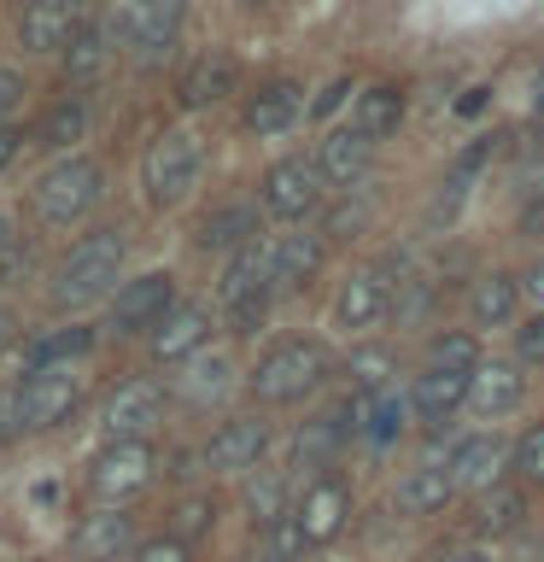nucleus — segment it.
I'll return each instance as SVG.
<instances>
[{"label": "nucleus", "mask_w": 544, "mask_h": 562, "mask_svg": "<svg viewBox=\"0 0 544 562\" xmlns=\"http://www.w3.org/2000/svg\"><path fill=\"white\" fill-rule=\"evenodd\" d=\"M515 358L521 363H544V311L526 316V323L515 328Z\"/></svg>", "instance_id": "58836bf2"}, {"label": "nucleus", "mask_w": 544, "mask_h": 562, "mask_svg": "<svg viewBox=\"0 0 544 562\" xmlns=\"http://www.w3.org/2000/svg\"><path fill=\"white\" fill-rule=\"evenodd\" d=\"M345 516H351V492H345V481H333V474L305 486V498H298V509H293L298 533H305L310 544H328L345 527Z\"/></svg>", "instance_id": "4468645a"}, {"label": "nucleus", "mask_w": 544, "mask_h": 562, "mask_svg": "<svg viewBox=\"0 0 544 562\" xmlns=\"http://www.w3.org/2000/svg\"><path fill=\"white\" fill-rule=\"evenodd\" d=\"M7 346H12V316L0 311V351H7Z\"/></svg>", "instance_id": "8fccbe9b"}, {"label": "nucleus", "mask_w": 544, "mask_h": 562, "mask_svg": "<svg viewBox=\"0 0 544 562\" xmlns=\"http://www.w3.org/2000/svg\"><path fill=\"white\" fill-rule=\"evenodd\" d=\"M305 533H298V521L293 516H281V521H270L263 527V539H258V562H298L305 557Z\"/></svg>", "instance_id": "c9c22d12"}, {"label": "nucleus", "mask_w": 544, "mask_h": 562, "mask_svg": "<svg viewBox=\"0 0 544 562\" xmlns=\"http://www.w3.org/2000/svg\"><path fill=\"white\" fill-rule=\"evenodd\" d=\"M316 200H322V170L310 165V158H281V165H270V176H263V211L270 217H305V211H316Z\"/></svg>", "instance_id": "6e6552de"}, {"label": "nucleus", "mask_w": 544, "mask_h": 562, "mask_svg": "<svg viewBox=\"0 0 544 562\" xmlns=\"http://www.w3.org/2000/svg\"><path fill=\"white\" fill-rule=\"evenodd\" d=\"M509 463V446H503V439L498 434H468L463 439V446H456L451 451V481L456 486H474V492H491V486H498V469Z\"/></svg>", "instance_id": "2eb2a0df"}, {"label": "nucleus", "mask_w": 544, "mask_h": 562, "mask_svg": "<svg viewBox=\"0 0 544 562\" xmlns=\"http://www.w3.org/2000/svg\"><path fill=\"white\" fill-rule=\"evenodd\" d=\"M147 481H152V446L147 439H112V446L88 463V492L112 509H123Z\"/></svg>", "instance_id": "20e7f679"}, {"label": "nucleus", "mask_w": 544, "mask_h": 562, "mask_svg": "<svg viewBox=\"0 0 544 562\" xmlns=\"http://www.w3.org/2000/svg\"><path fill=\"white\" fill-rule=\"evenodd\" d=\"M18 100H24V77H18V70H0V117H7Z\"/></svg>", "instance_id": "37998d69"}, {"label": "nucleus", "mask_w": 544, "mask_h": 562, "mask_svg": "<svg viewBox=\"0 0 544 562\" xmlns=\"http://www.w3.org/2000/svg\"><path fill=\"white\" fill-rule=\"evenodd\" d=\"M386 311V281L375 270H358L340 288V299H333V316H340V328H369L375 316Z\"/></svg>", "instance_id": "393cba45"}, {"label": "nucleus", "mask_w": 544, "mask_h": 562, "mask_svg": "<svg viewBox=\"0 0 544 562\" xmlns=\"http://www.w3.org/2000/svg\"><path fill=\"white\" fill-rule=\"evenodd\" d=\"M263 311H270V299H240V305H228V323H235V334H252Z\"/></svg>", "instance_id": "a19ab883"}, {"label": "nucleus", "mask_w": 544, "mask_h": 562, "mask_svg": "<svg viewBox=\"0 0 544 562\" xmlns=\"http://www.w3.org/2000/svg\"><path fill=\"white\" fill-rule=\"evenodd\" d=\"M135 562H193V557H188L182 539H152V544H140Z\"/></svg>", "instance_id": "79ce46f5"}, {"label": "nucleus", "mask_w": 544, "mask_h": 562, "mask_svg": "<svg viewBox=\"0 0 544 562\" xmlns=\"http://www.w3.org/2000/svg\"><path fill=\"white\" fill-rule=\"evenodd\" d=\"M456 404H468V375H451V369H428V375H416L410 411L421 422H445Z\"/></svg>", "instance_id": "b1692460"}, {"label": "nucleus", "mask_w": 544, "mask_h": 562, "mask_svg": "<svg viewBox=\"0 0 544 562\" xmlns=\"http://www.w3.org/2000/svg\"><path fill=\"white\" fill-rule=\"evenodd\" d=\"M82 130H88V112L77 100H65L35 123V140H42V147H70V140H82Z\"/></svg>", "instance_id": "72a5a7b5"}, {"label": "nucleus", "mask_w": 544, "mask_h": 562, "mask_svg": "<svg viewBox=\"0 0 544 562\" xmlns=\"http://www.w3.org/2000/svg\"><path fill=\"white\" fill-rule=\"evenodd\" d=\"M521 288H526V293H533V299H539V305H544V258H539V263H533V270H526V276H521Z\"/></svg>", "instance_id": "49530a36"}, {"label": "nucleus", "mask_w": 544, "mask_h": 562, "mask_svg": "<svg viewBox=\"0 0 544 562\" xmlns=\"http://www.w3.org/2000/svg\"><path fill=\"white\" fill-rule=\"evenodd\" d=\"M252 235H258V211L252 205H217L211 217L193 228V240L205 246V252H240V246H252Z\"/></svg>", "instance_id": "aec40b11"}, {"label": "nucleus", "mask_w": 544, "mask_h": 562, "mask_svg": "<svg viewBox=\"0 0 544 562\" xmlns=\"http://www.w3.org/2000/svg\"><path fill=\"white\" fill-rule=\"evenodd\" d=\"M263 446H270V428H263L258 416H235V422H223L217 434H211V446L200 451V463L205 469H217V474H240V469H252Z\"/></svg>", "instance_id": "f8f14e48"}, {"label": "nucleus", "mask_w": 544, "mask_h": 562, "mask_svg": "<svg viewBox=\"0 0 544 562\" xmlns=\"http://www.w3.org/2000/svg\"><path fill=\"white\" fill-rule=\"evenodd\" d=\"M521 223H526V228H544V200H539V205H526V217H521Z\"/></svg>", "instance_id": "09e8293b"}, {"label": "nucleus", "mask_w": 544, "mask_h": 562, "mask_svg": "<svg viewBox=\"0 0 544 562\" xmlns=\"http://www.w3.org/2000/svg\"><path fill=\"white\" fill-rule=\"evenodd\" d=\"M428 369L474 375V369H480V346H474V334H439V340L428 346Z\"/></svg>", "instance_id": "473e14b6"}, {"label": "nucleus", "mask_w": 544, "mask_h": 562, "mask_svg": "<svg viewBox=\"0 0 544 562\" xmlns=\"http://www.w3.org/2000/svg\"><path fill=\"white\" fill-rule=\"evenodd\" d=\"M521 516H526L521 486H491L486 498H480V516H474V527H480V533H515Z\"/></svg>", "instance_id": "7c9ffc66"}, {"label": "nucleus", "mask_w": 544, "mask_h": 562, "mask_svg": "<svg viewBox=\"0 0 544 562\" xmlns=\"http://www.w3.org/2000/svg\"><path fill=\"white\" fill-rule=\"evenodd\" d=\"M94 351V328H59V334H35L30 340V369H53L65 358H82Z\"/></svg>", "instance_id": "c756f323"}, {"label": "nucleus", "mask_w": 544, "mask_h": 562, "mask_svg": "<svg viewBox=\"0 0 544 562\" xmlns=\"http://www.w3.org/2000/svg\"><path fill=\"white\" fill-rule=\"evenodd\" d=\"M18 147H24V135H18V130H7V123H0V170H7L12 158H18Z\"/></svg>", "instance_id": "a18cd8bd"}, {"label": "nucleus", "mask_w": 544, "mask_h": 562, "mask_svg": "<svg viewBox=\"0 0 544 562\" xmlns=\"http://www.w3.org/2000/svg\"><path fill=\"white\" fill-rule=\"evenodd\" d=\"M270 246H240L235 263H228V276H223V299L228 305H240V299H270Z\"/></svg>", "instance_id": "a878e982"}, {"label": "nucleus", "mask_w": 544, "mask_h": 562, "mask_svg": "<svg viewBox=\"0 0 544 562\" xmlns=\"http://www.w3.org/2000/svg\"><path fill=\"white\" fill-rule=\"evenodd\" d=\"M316 263H322V240L316 235H281L270 246V288L287 293V288H305L316 276Z\"/></svg>", "instance_id": "6ab92c4d"}, {"label": "nucleus", "mask_w": 544, "mask_h": 562, "mask_svg": "<svg viewBox=\"0 0 544 562\" xmlns=\"http://www.w3.org/2000/svg\"><path fill=\"white\" fill-rule=\"evenodd\" d=\"M351 94V82H333V88H322V94H316V105H310V112L316 117H328V112H340V100Z\"/></svg>", "instance_id": "c03bdc74"}, {"label": "nucleus", "mask_w": 544, "mask_h": 562, "mask_svg": "<svg viewBox=\"0 0 544 562\" xmlns=\"http://www.w3.org/2000/svg\"><path fill=\"white\" fill-rule=\"evenodd\" d=\"M351 375L363 381V393H381L386 386V351H358V358H351Z\"/></svg>", "instance_id": "ea45409f"}, {"label": "nucleus", "mask_w": 544, "mask_h": 562, "mask_svg": "<svg viewBox=\"0 0 544 562\" xmlns=\"http://www.w3.org/2000/svg\"><path fill=\"white\" fill-rule=\"evenodd\" d=\"M328 346L322 340H281L275 351H263V363L252 369V393L263 404H293L316 393L328 381Z\"/></svg>", "instance_id": "f03ea898"}, {"label": "nucleus", "mask_w": 544, "mask_h": 562, "mask_svg": "<svg viewBox=\"0 0 544 562\" xmlns=\"http://www.w3.org/2000/svg\"><path fill=\"white\" fill-rule=\"evenodd\" d=\"M298 112H305V100H298V88L293 82H270V88H258L252 105H246V130L252 135H281V130H293Z\"/></svg>", "instance_id": "4be33fe9"}, {"label": "nucleus", "mask_w": 544, "mask_h": 562, "mask_svg": "<svg viewBox=\"0 0 544 562\" xmlns=\"http://www.w3.org/2000/svg\"><path fill=\"white\" fill-rule=\"evenodd\" d=\"M7 246H12V223L0 217V258H7Z\"/></svg>", "instance_id": "3c124183"}, {"label": "nucleus", "mask_w": 544, "mask_h": 562, "mask_svg": "<svg viewBox=\"0 0 544 562\" xmlns=\"http://www.w3.org/2000/svg\"><path fill=\"white\" fill-rule=\"evenodd\" d=\"M123 270V228H94L88 240H77L53 276V299L59 305H94V299L117 281Z\"/></svg>", "instance_id": "f257e3e1"}, {"label": "nucleus", "mask_w": 544, "mask_h": 562, "mask_svg": "<svg viewBox=\"0 0 544 562\" xmlns=\"http://www.w3.org/2000/svg\"><path fill=\"white\" fill-rule=\"evenodd\" d=\"M211 521H217V504H211V498H188L182 509H175V533H170V539L188 544V539H200Z\"/></svg>", "instance_id": "4c0bfd02"}, {"label": "nucleus", "mask_w": 544, "mask_h": 562, "mask_svg": "<svg viewBox=\"0 0 544 562\" xmlns=\"http://www.w3.org/2000/svg\"><path fill=\"white\" fill-rule=\"evenodd\" d=\"M200 165H205V147L193 130H165L147 153V200L152 205H175L182 193L200 182Z\"/></svg>", "instance_id": "7ed1b4c3"}, {"label": "nucleus", "mask_w": 544, "mask_h": 562, "mask_svg": "<svg viewBox=\"0 0 544 562\" xmlns=\"http://www.w3.org/2000/svg\"><path fill=\"white\" fill-rule=\"evenodd\" d=\"M468 404L480 416H503V411H515L521 404V375H515V363H480L468 375Z\"/></svg>", "instance_id": "5701e85b"}, {"label": "nucleus", "mask_w": 544, "mask_h": 562, "mask_svg": "<svg viewBox=\"0 0 544 562\" xmlns=\"http://www.w3.org/2000/svg\"><path fill=\"white\" fill-rule=\"evenodd\" d=\"M345 416H351V428H358L369 446H393V439L404 434V422H410V398L393 393V386H381V393H363Z\"/></svg>", "instance_id": "dca6fc26"}, {"label": "nucleus", "mask_w": 544, "mask_h": 562, "mask_svg": "<svg viewBox=\"0 0 544 562\" xmlns=\"http://www.w3.org/2000/svg\"><path fill=\"white\" fill-rule=\"evenodd\" d=\"M82 30V0H24V18H18V35L30 53H65Z\"/></svg>", "instance_id": "0eeeda50"}, {"label": "nucleus", "mask_w": 544, "mask_h": 562, "mask_svg": "<svg viewBox=\"0 0 544 562\" xmlns=\"http://www.w3.org/2000/svg\"><path fill=\"white\" fill-rule=\"evenodd\" d=\"M509 469H515L526 486L544 481V422H533V428H526L515 446H509Z\"/></svg>", "instance_id": "e433bc0d"}, {"label": "nucleus", "mask_w": 544, "mask_h": 562, "mask_svg": "<svg viewBox=\"0 0 544 562\" xmlns=\"http://www.w3.org/2000/svg\"><path fill=\"white\" fill-rule=\"evenodd\" d=\"M205 334H211V316L200 305H175L165 323L152 328V358L158 363H182V358H193V351L205 346Z\"/></svg>", "instance_id": "f3484780"}, {"label": "nucleus", "mask_w": 544, "mask_h": 562, "mask_svg": "<svg viewBox=\"0 0 544 562\" xmlns=\"http://www.w3.org/2000/svg\"><path fill=\"white\" fill-rule=\"evenodd\" d=\"M94 200H100V165L94 158H59V165L35 182V211H42L47 223L82 217Z\"/></svg>", "instance_id": "39448f33"}, {"label": "nucleus", "mask_w": 544, "mask_h": 562, "mask_svg": "<svg viewBox=\"0 0 544 562\" xmlns=\"http://www.w3.org/2000/svg\"><path fill=\"white\" fill-rule=\"evenodd\" d=\"M158 422H165V393L152 381H123L105 398L100 428H105V446H112V439H147V428H158Z\"/></svg>", "instance_id": "1a4fd4ad"}, {"label": "nucleus", "mask_w": 544, "mask_h": 562, "mask_svg": "<svg viewBox=\"0 0 544 562\" xmlns=\"http://www.w3.org/2000/svg\"><path fill=\"white\" fill-rule=\"evenodd\" d=\"M515 299H521V281L503 276V270H491V276L474 281L468 311H474V323H480V328H491V323H509V316H515Z\"/></svg>", "instance_id": "cd10ccee"}, {"label": "nucleus", "mask_w": 544, "mask_h": 562, "mask_svg": "<svg viewBox=\"0 0 544 562\" xmlns=\"http://www.w3.org/2000/svg\"><path fill=\"white\" fill-rule=\"evenodd\" d=\"M100 65H105V35H100V24H88L77 42L65 47V77L88 82V77H100Z\"/></svg>", "instance_id": "f704fd0d"}, {"label": "nucleus", "mask_w": 544, "mask_h": 562, "mask_svg": "<svg viewBox=\"0 0 544 562\" xmlns=\"http://www.w3.org/2000/svg\"><path fill=\"white\" fill-rule=\"evenodd\" d=\"M456 562H491V557H480V551H463V557H456Z\"/></svg>", "instance_id": "603ef678"}, {"label": "nucleus", "mask_w": 544, "mask_h": 562, "mask_svg": "<svg viewBox=\"0 0 544 562\" xmlns=\"http://www.w3.org/2000/svg\"><path fill=\"white\" fill-rule=\"evenodd\" d=\"M480 105H486V88H468V94L456 100V112H463V117H474V112H480Z\"/></svg>", "instance_id": "de8ad7c7"}, {"label": "nucleus", "mask_w": 544, "mask_h": 562, "mask_svg": "<svg viewBox=\"0 0 544 562\" xmlns=\"http://www.w3.org/2000/svg\"><path fill=\"white\" fill-rule=\"evenodd\" d=\"M539 105H544V70H539Z\"/></svg>", "instance_id": "864d4df0"}, {"label": "nucleus", "mask_w": 544, "mask_h": 562, "mask_svg": "<svg viewBox=\"0 0 544 562\" xmlns=\"http://www.w3.org/2000/svg\"><path fill=\"white\" fill-rule=\"evenodd\" d=\"M170 311H175V281L165 270H152V276H140V281H129V288L117 293L112 328L117 334H140V328H158Z\"/></svg>", "instance_id": "9d476101"}, {"label": "nucleus", "mask_w": 544, "mask_h": 562, "mask_svg": "<svg viewBox=\"0 0 544 562\" xmlns=\"http://www.w3.org/2000/svg\"><path fill=\"white\" fill-rule=\"evenodd\" d=\"M451 469H416V474H404L398 481V509L404 516H428V509H445L451 504Z\"/></svg>", "instance_id": "c85d7f7f"}, {"label": "nucleus", "mask_w": 544, "mask_h": 562, "mask_svg": "<svg viewBox=\"0 0 544 562\" xmlns=\"http://www.w3.org/2000/svg\"><path fill=\"white\" fill-rule=\"evenodd\" d=\"M223 386H228V358H217V351H205V358H188V375H182V398H188V404L217 398Z\"/></svg>", "instance_id": "2f4dec72"}, {"label": "nucleus", "mask_w": 544, "mask_h": 562, "mask_svg": "<svg viewBox=\"0 0 544 562\" xmlns=\"http://www.w3.org/2000/svg\"><path fill=\"white\" fill-rule=\"evenodd\" d=\"M223 94H235V59H223V53H205V59H193L182 70V82H175V100L188 105V112H200V105H217Z\"/></svg>", "instance_id": "a211bd4d"}, {"label": "nucleus", "mask_w": 544, "mask_h": 562, "mask_svg": "<svg viewBox=\"0 0 544 562\" xmlns=\"http://www.w3.org/2000/svg\"><path fill=\"white\" fill-rule=\"evenodd\" d=\"M369 147H375V140H363L358 130H333V135L322 140V153H316V170H322V182L351 188V182H358V176L369 170Z\"/></svg>", "instance_id": "412c9836"}, {"label": "nucleus", "mask_w": 544, "mask_h": 562, "mask_svg": "<svg viewBox=\"0 0 544 562\" xmlns=\"http://www.w3.org/2000/svg\"><path fill=\"white\" fill-rule=\"evenodd\" d=\"M82 404V386L59 375V369H30L12 393V411H18V428H59V422Z\"/></svg>", "instance_id": "423d86ee"}, {"label": "nucleus", "mask_w": 544, "mask_h": 562, "mask_svg": "<svg viewBox=\"0 0 544 562\" xmlns=\"http://www.w3.org/2000/svg\"><path fill=\"white\" fill-rule=\"evenodd\" d=\"M182 12H188V0H129L123 7V35H129L135 53L158 59L175 42V30H182Z\"/></svg>", "instance_id": "ddd939ff"}, {"label": "nucleus", "mask_w": 544, "mask_h": 562, "mask_svg": "<svg viewBox=\"0 0 544 562\" xmlns=\"http://www.w3.org/2000/svg\"><path fill=\"white\" fill-rule=\"evenodd\" d=\"M135 544V527H129V516L123 509H88V516L70 527V557L77 562H117L123 551Z\"/></svg>", "instance_id": "9b49d317"}, {"label": "nucleus", "mask_w": 544, "mask_h": 562, "mask_svg": "<svg viewBox=\"0 0 544 562\" xmlns=\"http://www.w3.org/2000/svg\"><path fill=\"white\" fill-rule=\"evenodd\" d=\"M398 123H404V88L381 82L358 100V123H351V130L363 140H381V135H398Z\"/></svg>", "instance_id": "bb28decb"}]
</instances>
